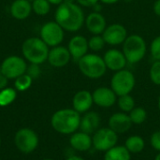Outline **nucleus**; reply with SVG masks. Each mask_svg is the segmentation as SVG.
I'll list each match as a JSON object with an SVG mask.
<instances>
[{"label":"nucleus","instance_id":"1","mask_svg":"<svg viewBox=\"0 0 160 160\" xmlns=\"http://www.w3.org/2000/svg\"><path fill=\"white\" fill-rule=\"evenodd\" d=\"M54 21L68 32L79 31L85 22V15L81 6L74 0H65L54 12Z\"/></svg>","mask_w":160,"mask_h":160},{"label":"nucleus","instance_id":"2","mask_svg":"<svg viewBox=\"0 0 160 160\" xmlns=\"http://www.w3.org/2000/svg\"><path fill=\"white\" fill-rule=\"evenodd\" d=\"M81 114L74 109H61L56 111L51 119L52 128L63 135H71L80 129Z\"/></svg>","mask_w":160,"mask_h":160},{"label":"nucleus","instance_id":"3","mask_svg":"<svg viewBox=\"0 0 160 160\" xmlns=\"http://www.w3.org/2000/svg\"><path fill=\"white\" fill-rule=\"evenodd\" d=\"M49 51V46L40 38H29L22 45L23 58L30 64L40 65L46 62Z\"/></svg>","mask_w":160,"mask_h":160},{"label":"nucleus","instance_id":"4","mask_svg":"<svg viewBox=\"0 0 160 160\" xmlns=\"http://www.w3.org/2000/svg\"><path fill=\"white\" fill-rule=\"evenodd\" d=\"M77 63L82 74L88 79L98 80L102 78L106 74L107 67L105 65L103 57L95 52H88L87 54L82 56Z\"/></svg>","mask_w":160,"mask_h":160},{"label":"nucleus","instance_id":"5","mask_svg":"<svg viewBox=\"0 0 160 160\" xmlns=\"http://www.w3.org/2000/svg\"><path fill=\"white\" fill-rule=\"evenodd\" d=\"M122 46V52L127 58L128 64L133 65L141 62L147 52L146 41L142 36L138 34L128 36Z\"/></svg>","mask_w":160,"mask_h":160},{"label":"nucleus","instance_id":"6","mask_svg":"<svg viewBox=\"0 0 160 160\" xmlns=\"http://www.w3.org/2000/svg\"><path fill=\"white\" fill-rule=\"evenodd\" d=\"M136 85V78L132 71L124 68L115 71L111 79V88L117 97L130 94Z\"/></svg>","mask_w":160,"mask_h":160},{"label":"nucleus","instance_id":"7","mask_svg":"<svg viewBox=\"0 0 160 160\" xmlns=\"http://www.w3.org/2000/svg\"><path fill=\"white\" fill-rule=\"evenodd\" d=\"M93 148L98 152H107L111 148L117 145L118 134L109 127L98 128L93 135Z\"/></svg>","mask_w":160,"mask_h":160},{"label":"nucleus","instance_id":"8","mask_svg":"<svg viewBox=\"0 0 160 160\" xmlns=\"http://www.w3.org/2000/svg\"><path fill=\"white\" fill-rule=\"evenodd\" d=\"M27 67L25 59L18 55L8 56L0 65L1 73L8 80H15L19 76L26 73Z\"/></svg>","mask_w":160,"mask_h":160},{"label":"nucleus","instance_id":"9","mask_svg":"<svg viewBox=\"0 0 160 160\" xmlns=\"http://www.w3.org/2000/svg\"><path fill=\"white\" fill-rule=\"evenodd\" d=\"M14 143L17 149L22 153L30 154L38 148V137L31 128H21L15 134Z\"/></svg>","mask_w":160,"mask_h":160},{"label":"nucleus","instance_id":"10","mask_svg":"<svg viewBox=\"0 0 160 160\" xmlns=\"http://www.w3.org/2000/svg\"><path fill=\"white\" fill-rule=\"evenodd\" d=\"M39 38L51 48L60 45L65 37V30L55 22L50 21L40 28Z\"/></svg>","mask_w":160,"mask_h":160},{"label":"nucleus","instance_id":"11","mask_svg":"<svg viewBox=\"0 0 160 160\" xmlns=\"http://www.w3.org/2000/svg\"><path fill=\"white\" fill-rule=\"evenodd\" d=\"M127 28L118 22L112 23L107 25L106 29L102 33V37L106 44L110 46H118L122 45L126 38H128Z\"/></svg>","mask_w":160,"mask_h":160},{"label":"nucleus","instance_id":"12","mask_svg":"<svg viewBox=\"0 0 160 160\" xmlns=\"http://www.w3.org/2000/svg\"><path fill=\"white\" fill-rule=\"evenodd\" d=\"M92 96L94 104L103 109H109L114 106L118 98L113 90L108 86H99L96 88L93 91Z\"/></svg>","mask_w":160,"mask_h":160},{"label":"nucleus","instance_id":"13","mask_svg":"<svg viewBox=\"0 0 160 160\" xmlns=\"http://www.w3.org/2000/svg\"><path fill=\"white\" fill-rule=\"evenodd\" d=\"M102 57L104 59L107 69H110L113 72L126 68L128 65L127 58L123 52L115 48L106 51Z\"/></svg>","mask_w":160,"mask_h":160},{"label":"nucleus","instance_id":"14","mask_svg":"<svg viewBox=\"0 0 160 160\" xmlns=\"http://www.w3.org/2000/svg\"><path fill=\"white\" fill-rule=\"evenodd\" d=\"M132 126L133 124L130 120L128 113L123 112L112 113L108 120V127L118 135L128 132Z\"/></svg>","mask_w":160,"mask_h":160},{"label":"nucleus","instance_id":"15","mask_svg":"<svg viewBox=\"0 0 160 160\" xmlns=\"http://www.w3.org/2000/svg\"><path fill=\"white\" fill-rule=\"evenodd\" d=\"M71 59L72 58L68 47L58 45L52 47L49 51L47 61L53 68H64L70 62Z\"/></svg>","mask_w":160,"mask_h":160},{"label":"nucleus","instance_id":"16","mask_svg":"<svg viewBox=\"0 0 160 160\" xmlns=\"http://www.w3.org/2000/svg\"><path fill=\"white\" fill-rule=\"evenodd\" d=\"M68 49L70 52L71 58L78 62L82 56L88 53V39L82 35H76L68 41Z\"/></svg>","mask_w":160,"mask_h":160},{"label":"nucleus","instance_id":"17","mask_svg":"<svg viewBox=\"0 0 160 160\" xmlns=\"http://www.w3.org/2000/svg\"><path fill=\"white\" fill-rule=\"evenodd\" d=\"M93 105V96L92 93L88 90L78 91L72 98V109H74L80 114H83L91 111Z\"/></svg>","mask_w":160,"mask_h":160},{"label":"nucleus","instance_id":"18","mask_svg":"<svg viewBox=\"0 0 160 160\" xmlns=\"http://www.w3.org/2000/svg\"><path fill=\"white\" fill-rule=\"evenodd\" d=\"M84 24L91 34L102 35L107 27V21L101 12L92 11L85 17Z\"/></svg>","mask_w":160,"mask_h":160},{"label":"nucleus","instance_id":"19","mask_svg":"<svg viewBox=\"0 0 160 160\" xmlns=\"http://www.w3.org/2000/svg\"><path fill=\"white\" fill-rule=\"evenodd\" d=\"M101 117L98 112L89 111L81 116L80 130L87 134L93 135L98 128H100Z\"/></svg>","mask_w":160,"mask_h":160},{"label":"nucleus","instance_id":"20","mask_svg":"<svg viewBox=\"0 0 160 160\" xmlns=\"http://www.w3.org/2000/svg\"><path fill=\"white\" fill-rule=\"evenodd\" d=\"M69 144L77 152H87L93 147L92 135L87 134L83 131H76L70 135Z\"/></svg>","mask_w":160,"mask_h":160},{"label":"nucleus","instance_id":"21","mask_svg":"<svg viewBox=\"0 0 160 160\" xmlns=\"http://www.w3.org/2000/svg\"><path fill=\"white\" fill-rule=\"evenodd\" d=\"M10 15L16 20H25L31 14L32 4L28 0H14L9 8Z\"/></svg>","mask_w":160,"mask_h":160},{"label":"nucleus","instance_id":"22","mask_svg":"<svg viewBox=\"0 0 160 160\" xmlns=\"http://www.w3.org/2000/svg\"><path fill=\"white\" fill-rule=\"evenodd\" d=\"M103 160H131V154L124 145H115L104 153Z\"/></svg>","mask_w":160,"mask_h":160},{"label":"nucleus","instance_id":"23","mask_svg":"<svg viewBox=\"0 0 160 160\" xmlns=\"http://www.w3.org/2000/svg\"><path fill=\"white\" fill-rule=\"evenodd\" d=\"M124 146L131 155L140 154L145 148V141L140 135H131L128 138H127Z\"/></svg>","mask_w":160,"mask_h":160},{"label":"nucleus","instance_id":"24","mask_svg":"<svg viewBox=\"0 0 160 160\" xmlns=\"http://www.w3.org/2000/svg\"><path fill=\"white\" fill-rule=\"evenodd\" d=\"M116 104H117L120 112H123L126 113H129L136 107L135 99L130 94L118 97Z\"/></svg>","mask_w":160,"mask_h":160},{"label":"nucleus","instance_id":"25","mask_svg":"<svg viewBox=\"0 0 160 160\" xmlns=\"http://www.w3.org/2000/svg\"><path fill=\"white\" fill-rule=\"evenodd\" d=\"M130 120L133 125H142L148 117V113L146 110L142 107L136 106L129 113H128Z\"/></svg>","mask_w":160,"mask_h":160},{"label":"nucleus","instance_id":"26","mask_svg":"<svg viewBox=\"0 0 160 160\" xmlns=\"http://www.w3.org/2000/svg\"><path fill=\"white\" fill-rule=\"evenodd\" d=\"M17 97V91L15 88L6 87L0 90V107H6L10 105Z\"/></svg>","mask_w":160,"mask_h":160},{"label":"nucleus","instance_id":"27","mask_svg":"<svg viewBox=\"0 0 160 160\" xmlns=\"http://www.w3.org/2000/svg\"><path fill=\"white\" fill-rule=\"evenodd\" d=\"M32 10L39 16L47 15L51 10V4L48 0H33Z\"/></svg>","mask_w":160,"mask_h":160},{"label":"nucleus","instance_id":"28","mask_svg":"<svg viewBox=\"0 0 160 160\" xmlns=\"http://www.w3.org/2000/svg\"><path fill=\"white\" fill-rule=\"evenodd\" d=\"M32 82H33V79L27 73H24L15 79L14 88L16 89V91L23 92V91H26L28 88H30V86L32 85Z\"/></svg>","mask_w":160,"mask_h":160},{"label":"nucleus","instance_id":"29","mask_svg":"<svg viewBox=\"0 0 160 160\" xmlns=\"http://www.w3.org/2000/svg\"><path fill=\"white\" fill-rule=\"evenodd\" d=\"M105 45H106V42L104 40L102 35H93L88 39L89 50L94 52H100L101 50H103Z\"/></svg>","mask_w":160,"mask_h":160},{"label":"nucleus","instance_id":"30","mask_svg":"<svg viewBox=\"0 0 160 160\" xmlns=\"http://www.w3.org/2000/svg\"><path fill=\"white\" fill-rule=\"evenodd\" d=\"M149 78L154 84L160 86V61H154L151 65Z\"/></svg>","mask_w":160,"mask_h":160},{"label":"nucleus","instance_id":"31","mask_svg":"<svg viewBox=\"0 0 160 160\" xmlns=\"http://www.w3.org/2000/svg\"><path fill=\"white\" fill-rule=\"evenodd\" d=\"M150 54L155 61H160V35L156 37L150 44L149 47Z\"/></svg>","mask_w":160,"mask_h":160},{"label":"nucleus","instance_id":"32","mask_svg":"<svg viewBox=\"0 0 160 160\" xmlns=\"http://www.w3.org/2000/svg\"><path fill=\"white\" fill-rule=\"evenodd\" d=\"M150 145L157 152H160V130H157L150 136Z\"/></svg>","mask_w":160,"mask_h":160},{"label":"nucleus","instance_id":"33","mask_svg":"<svg viewBox=\"0 0 160 160\" xmlns=\"http://www.w3.org/2000/svg\"><path fill=\"white\" fill-rule=\"evenodd\" d=\"M26 73L34 80L36 78H38L40 75V68L38 67V65L36 64H31L29 67H27V70Z\"/></svg>","mask_w":160,"mask_h":160},{"label":"nucleus","instance_id":"34","mask_svg":"<svg viewBox=\"0 0 160 160\" xmlns=\"http://www.w3.org/2000/svg\"><path fill=\"white\" fill-rule=\"evenodd\" d=\"M79 6L83 8H93L99 0H74Z\"/></svg>","mask_w":160,"mask_h":160},{"label":"nucleus","instance_id":"35","mask_svg":"<svg viewBox=\"0 0 160 160\" xmlns=\"http://www.w3.org/2000/svg\"><path fill=\"white\" fill-rule=\"evenodd\" d=\"M8 79L1 73L0 74V90L6 88L8 86Z\"/></svg>","mask_w":160,"mask_h":160},{"label":"nucleus","instance_id":"36","mask_svg":"<svg viewBox=\"0 0 160 160\" xmlns=\"http://www.w3.org/2000/svg\"><path fill=\"white\" fill-rule=\"evenodd\" d=\"M153 10L157 16L160 17V0H156L153 5Z\"/></svg>","mask_w":160,"mask_h":160},{"label":"nucleus","instance_id":"37","mask_svg":"<svg viewBox=\"0 0 160 160\" xmlns=\"http://www.w3.org/2000/svg\"><path fill=\"white\" fill-rule=\"evenodd\" d=\"M120 0H99L100 3L105 4V5H113L117 2H119Z\"/></svg>","mask_w":160,"mask_h":160},{"label":"nucleus","instance_id":"38","mask_svg":"<svg viewBox=\"0 0 160 160\" xmlns=\"http://www.w3.org/2000/svg\"><path fill=\"white\" fill-rule=\"evenodd\" d=\"M100 2H98V3H97L92 8H93V11H95V12H101V9H102V6L99 4Z\"/></svg>","mask_w":160,"mask_h":160},{"label":"nucleus","instance_id":"39","mask_svg":"<svg viewBox=\"0 0 160 160\" xmlns=\"http://www.w3.org/2000/svg\"><path fill=\"white\" fill-rule=\"evenodd\" d=\"M66 160H85L83 158H82V157H80V156H76V155H74V156H70L69 158H68Z\"/></svg>","mask_w":160,"mask_h":160},{"label":"nucleus","instance_id":"40","mask_svg":"<svg viewBox=\"0 0 160 160\" xmlns=\"http://www.w3.org/2000/svg\"><path fill=\"white\" fill-rule=\"evenodd\" d=\"M50 2L51 5H56V6H59L60 4H62L65 0H48Z\"/></svg>","mask_w":160,"mask_h":160},{"label":"nucleus","instance_id":"41","mask_svg":"<svg viewBox=\"0 0 160 160\" xmlns=\"http://www.w3.org/2000/svg\"><path fill=\"white\" fill-rule=\"evenodd\" d=\"M158 109L160 112V96L158 97Z\"/></svg>","mask_w":160,"mask_h":160},{"label":"nucleus","instance_id":"42","mask_svg":"<svg viewBox=\"0 0 160 160\" xmlns=\"http://www.w3.org/2000/svg\"><path fill=\"white\" fill-rule=\"evenodd\" d=\"M154 160H160V152L158 153V155L156 156V158H155V159Z\"/></svg>","mask_w":160,"mask_h":160},{"label":"nucleus","instance_id":"43","mask_svg":"<svg viewBox=\"0 0 160 160\" xmlns=\"http://www.w3.org/2000/svg\"><path fill=\"white\" fill-rule=\"evenodd\" d=\"M124 2H126V3H130V2H132V1H134V0H123Z\"/></svg>","mask_w":160,"mask_h":160},{"label":"nucleus","instance_id":"44","mask_svg":"<svg viewBox=\"0 0 160 160\" xmlns=\"http://www.w3.org/2000/svg\"><path fill=\"white\" fill-rule=\"evenodd\" d=\"M43 160H53V159H50V158H46V159H43Z\"/></svg>","mask_w":160,"mask_h":160},{"label":"nucleus","instance_id":"45","mask_svg":"<svg viewBox=\"0 0 160 160\" xmlns=\"http://www.w3.org/2000/svg\"><path fill=\"white\" fill-rule=\"evenodd\" d=\"M0 74H1V68H0Z\"/></svg>","mask_w":160,"mask_h":160},{"label":"nucleus","instance_id":"46","mask_svg":"<svg viewBox=\"0 0 160 160\" xmlns=\"http://www.w3.org/2000/svg\"><path fill=\"white\" fill-rule=\"evenodd\" d=\"M0 145H1V139H0Z\"/></svg>","mask_w":160,"mask_h":160},{"label":"nucleus","instance_id":"47","mask_svg":"<svg viewBox=\"0 0 160 160\" xmlns=\"http://www.w3.org/2000/svg\"><path fill=\"white\" fill-rule=\"evenodd\" d=\"M28 1H30V2H32V1H33V0H28Z\"/></svg>","mask_w":160,"mask_h":160}]
</instances>
